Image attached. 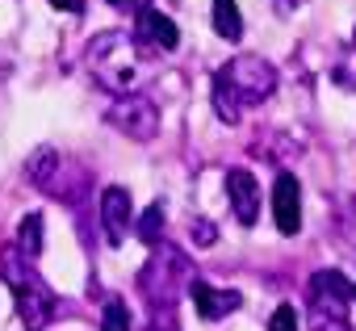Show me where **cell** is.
Segmentation results:
<instances>
[{
    "label": "cell",
    "instance_id": "6da1fadb",
    "mask_svg": "<svg viewBox=\"0 0 356 331\" xmlns=\"http://www.w3.org/2000/svg\"><path fill=\"white\" fill-rule=\"evenodd\" d=\"M273 92H277V67L260 55H235L231 63H222L214 72V84H210L214 113L227 126L243 122V109L268 101Z\"/></svg>",
    "mask_w": 356,
    "mask_h": 331
},
{
    "label": "cell",
    "instance_id": "7a4b0ae2",
    "mask_svg": "<svg viewBox=\"0 0 356 331\" xmlns=\"http://www.w3.org/2000/svg\"><path fill=\"white\" fill-rule=\"evenodd\" d=\"M0 273H5V281H9V289H13V302H17L22 323H26L30 331H42V327L55 318L59 298H55L51 285L42 281V273L34 268V260H30L17 243H9L5 252H0Z\"/></svg>",
    "mask_w": 356,
    "mask_h": 331
},
{
    "label": "cell",
    "instance_id": "3957f363",
    "mask_svg": "<svg viewBox=\"0 0 356 331\" xmlns=\"http://www.w3.org/2000/svg\"><path fill=\"white\" fill-rule=\"evenodd\" d=\"M193 281H197V277H193V260L176 248V243L151 248L147 264L138 268V293H143V302H147L151 310L176 306V298H181Z\"/></svg>",
    "mask_w": 356,
    "mask_h": 331
},
{
    "label": "cell",
    "instance_id": "277c9868",
    "mask_svg": "<svg viewBox=\"0 0 356 331\" xmlns=\"http://www.w3.org/2000/svg\"><path fill=\"white\" fill-rule=\"evenodd\" d=\"M138 55L143 51H138L134 34L126 38L122 30H105V34H97L88 42V67H92V76L101 80V88L122 92V97L134 92V63H138Z\"/></svg>",
    "mask_w": 356,
    "mask_h": 331
},
{
    "label": "cell",
    "instance_id": "5b68a950",
    "mask_svg": "<svg viewBox=\"0 0 356 331\" xmlns=\"http://www.w3.org/2000/svg\"><path fill=\"white\" fill-rule=\"evenodd\" d=\"M356 298V285L339 268H318L310 277V318H348V302Z\"/></svg>",
    "mask_w": 356,
    "mask_h": 331
},
{
    "label": "cell",
    "instance_id": "8992f818",
    "mask_svg": "<svg viewBox=\"0 0 356 331\" xmlns=\"http://www.w3.org/2000/svg\"><path fill=\"white\" fill-rule=\"evenodd\" d=\"M105 118H109L113 130H122L126 138H138V143H151V138L159 134V109H155L147 97H138V92L118 97Z\"/></svg>",
    "mask_w": 356,
    "mask_h": 331
},
{
    "label": "cell",
    "instance_id": "52a82bcc",
    "mask_svg": "<svg viewBox=\"0 0 356 331\" xmlns=\"http://www.w3.org/2000/svg\"><path fill=\"white\" fill-rule=\"evenodd\" d=\"M134 42L143 55H159V51H176L181 47V30L172 17H163L159 9H147L143 17H134Z\"/></svg>",
    "mask_w": 356,
    "mask_h": 331
},
{
    "label": "cell",
    "instance_id": "ba28073f",
    "mask_svg": "<svg viewBox=\"0 0 356 331\" xmlns=\"http://www.w3.org/2000/svg\"><path fill=\"white\" fill-rule=\"evenodd\" d=\"M273 223L281 235H298L302 231V185L293 172H277L273 185Z\"/></svg>",
    "mask_w": 356,
    "mask_h": 331
},
{
    "label": "cell",
    "instance_id": "9c48e42d",
    "mask_svg": "<svg viewBox=\"0 0 356 331\" xmlns=\"http://www.w3.org/2000/svg\"><path fill=\"white\" fill-rule=\"evenodd\" d=\"M101 227H105V239L118 248L126 243V231L134 227V202H130V189L122 185H105L101 193Z\"/></svg>",
    "mask_w": 356,
    "mask_h": 331
},
{
    "label": "cell",
    "instance_id": "30bf717a",
    "mask_svg": "<svg viewBox=\"0 0 356 331\" xmlns=\"http://www.w3.org/2000/svg\"><path fill=\"white\" fill-rule=\"evenodd\" d=\"M227 197H231V210L243 227H252L260 218V185L248 168H231L227 172Z\"/></svg>",
    "mask_w": 356,
    "mask_h": 331
},
{
    "label": "cell",
    "instance_id": "8fae6325",
    "mask_svg": "<svg viewBox=\"0 0 356 331\" xmlns=\"http://www.w3.org/2000/svg\"><path fill=\"white\" fill-rule=\"evenodd\" d=\"M189 293H193V306H197V314H202L206 323L227 318L231 310H239V306H243V293H239V289H218V285H206L202 277L189 285Z\"/></svg>",
    "mask_w": 356,
    "mask_h": 331
},
{
    "label": "cell",
    "instance_id": "7c38bea8",
    "mask_svg": "<svg viewBox=\"0 0 356 331\" xmlns=\"http://www.w3.org/2000/svg\"><path fill=\"white\" fill-rule=\"evenodd\" d=\"M59 168H63V155H59L55 147H38V151L26 159V181H30L34 189L51 193V185H55V177H59Z\"/></svg>",
    "mask_w": 356,
    "mask_h": 331
},
{
    "label": "cell",
    "instance_id": "4fadbf2b",
    "mask_svg": "<svg viewBox=\"0 0 356 331\" xmlns=\"http://www.w3.org/2000/svg\"><path fill=\"white\" fill-rule=\"evenodd\" d=\"M84 189H88V172L80 168V163H67V159H63V168H59V177H55V185H51V197L76 206V202L84 197Z\"/></svg>",
    "mask_w": 356,
    "mask_h": 331
},
{
    "label": "cell",
    "instance_id": "5bb4252c",
    "mask_svg": "<svg viewBox=\"0 0 356 331\" xmlns=\"http://www.w3.org/2000/svg\"><path fill=\"white\" fill-rule=\"evenodd\" d=\"M214 34L227 38V42H239L243 38V17H239L235 0H214Z\"/></svg>",
    "mask_w": 356,
    "mask_h": 331
},
{
    "label": "cell",
    "instance_id": "9a60e30c",
    "mask_svg": "<svg viewBox=\"0 0 356 331\" xmlns=\"http://www.w3.org/2000/svg\"><path fill=\"white\" fill-rule=\"evenodd\" d=\"M42 235H47L42 214H26V218L17 223V248H22L30 260H38V252H42Z\"/></svg>",
    "mask_w": 356,
    "mask_h": 331
},
{
    "label": "cell",
    "instance_id": "2e32d148",
    "mask_svg": "<svg viewBox=\"0 0 356 331\" xmlns=\"http://www.w3.org/2000/svg\"><path fill=\"white\" fill-rule=\"evenodd\" d=\"M134 235H138L147 248H159V243H163V239H159V235H163V206H159V202H151V206L143 210V218L134 223Z\"/></svg>",
    "mask_w": 356,
    "mask_h": 331
},
{
    "label": "cell",
    "instance_id": "e0dca14e",
    "mask_svg": "<svg viewBox=\"0 0 356 331\" xmlns=\"http://www.w3.org/2000/svg\"><path fill=\"white\" fill-rule=\"evenodd\" d=\"M101 331H130V306L122 298H109L101 310Z\"/></svg>",
    "mask_w": 356,
    "mask_h": 331
},
{
    "label": "cell",
    "instance_id": "ac0fdd59",
    "mask_svg": "<svg viewBox=\"0 0 356 331\" xmlns=\"http://www.w3.org/2000/svg\"><path fill=\"white\" fill-rule=\"evenodd\" d=\"M143 331H181L176 306H159V310H151V318H147V327H143Z\"/></svg>",
    "mask_w": 356,
    "mask_h": 331
},
{
    "label": "cell",
    "instance_id": "d6986e66",
    "mask_svg": "<svg viewBox=\"0 0 356 331\" xmlns=\"http://www.w3.org/2000/svg\"><path fill=\"white\" fill-rule=\"evenodd\" d=\"M268 331H298V310L285 302V306H277L273 310V318H268Z\"/></svg>",
    "mask_w": 356,
    "mask_h": 331
},
{
    "label": "cell",
    "instance_id": "ffe728a7",
    "mask_svg": "<svg viewBox=\"0 0 356 331\" xmlns=\"http://www.w3.org/2000/svg\"><path fill=\"white\" fill-rule=\"evenodd\" d=\"M189 235H193V243H197V248H210V243L218 239V227H214L210 218H193V227H189Z\"/></svg>",
    "mask_w": 356,
    "mask_h": 331
},
{
    "label": "cell",
    "instance_id": "44dd1931",
    "mask_svg": "<svg viewBox=\"0 0 356 331\" xmlns=\"http://www.w3.org/2000/svg\"><path fill=\"white\" fill-rule=\"evenodd\" d=\"M109 5H113L118 13H126V17H143V13L151 9V0H109Z\"/></svg>",
    "mask_w": 356,
    "mask_h": 331
},
{
    "label": "cell",
    "instance_id": "7402d4cb",
    "mask_svg": "<svg viewBox=\"0 0 356 331\" xmlns=\"http://www.w3.org/2000/svg\"><path fill=\"white\" fill-rule=\"evenodd\" d=\"M302 5H306V0H273V9H277L281 17H289V13H293V9H302Z\"/></svg>",
    "mask_w": 356,
    "mask_h": 331
},
{
    "label": "cell",
    "instance_id": "603a6c76",
    "mask_svg": "<svg viewBox=\"0 0 356 331\" xmlns=\"http://www.w3.org/2000/svg\"><path fill=\"white\" fill-rule=\"evenodd\" d=\"M51 5H55V9H63V13H76V17L84 13V0H51Z\"/></svg>",
    "mask_w": 356,
    "mask_h": 331
},
{
    "label": "cell",
    "instance_id": "cb8c5ba5",
    "mask_svg": "<svg viewBox=\"0 0 356 331\" xmlns=\"http://www.w3.org/2000/svg\"><path fill=\"white\" fill-rule=\"evenodd\" d=\"M352 51H356V30H352Z\"/></svg>",
    "mask_w": 356,
    "mask_h": 331
}]
</instances>
